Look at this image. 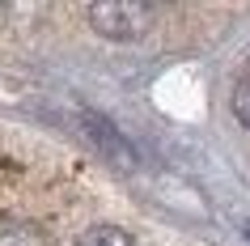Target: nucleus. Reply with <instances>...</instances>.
I'll return each mask as SVG.
<instances>
[{
    "instance_id": "f257e3e1",
    "label": "nucleus",
    "mask_w": 250,
    "mask_h": 246,
    "mask_svg": "<svg viewBox=\"0 0 250 246\" xmlns=\"http://www.w3.org/2000/svg\"><path fill=\"white\" fill-rule=\"evenodd\" d=\"M89 26L102 39H140L153 26V9L136 0H102V4H89Z\"/></svg>"
},
{
    "instance_id": "f03ea898",
    "label": "nucleus",
    "mask_w": 250,
    "mask_h": 246,
    "mask_svg": "<svg viewBox=\"0 0 250 246\" xmlns=\"http://www.w3.org/2000/svg\"><path fill=\"white\" fill-rule=\"evenodd\" d=\"M77 123H81V132H85V140H89L93 149H98V153L110 161V166H119V170H136V149L123 140V136H119V128L110 123V119L93 115V111H81Z\"/></svg>"
},
{
    "instance_id": "7ed1b4c3",
    "label": "nucleus",
    "mask_w": 250,
    "mask_h": 246,
    "mask_svg": "<svg viewBox=\"0 0 250 246\" xmlns=\"http://www.w3.org/2000/svg\"><path fill=\"white\" fill-rule=\"evenodd\" d=\"M0 246H47V233L34 221H4L0 225Z\"/></svg>"
},
{
    "instance_id": "20e7f679",
    "label": "nucleus",
    "mask_w": 250,
    "mask_h": 246,
    "mask_svg": "<svg viewBox=\"0 0 250 246\" xmlns=\"http://www.w3.org/2000/svg\"><path fill=\"white\" fill-rule=\"evenodd\" d=\"M77 246H136V242H132V233L119 229V225H89L77 238Z\"/></svg>"
},
{
    "instance_id": "39448f33",
    "label": "nucleus",
    "mask_w": 250,
    "mask_h": 246,
    "mask_svg": "<svg viewBox=\"0 0 250 246\" xmlns=\"http://www.w3.org/2000/svg\"><path fill=\"white\" fill-rule=\"evenodd\" d=\"M233 115H237V119H242V123L250 128V77H246V81H242V85L233 89Z\"/></svg>"
},
{
    "instance_id": "423d86ee",
    "label": "nucleus",
    "mask_w": 250,
    "mask_h": 246,
    "mask_svg": "<svg viewBox=\"0 0 250 246\" xmlns=\"http://www.w3.org/2000/svg\"><path fill=\"white\" fill-rule=\"evenodd\" d=\"M0 13H4V9H0Z\"/></svg>"
}]
</instances>
